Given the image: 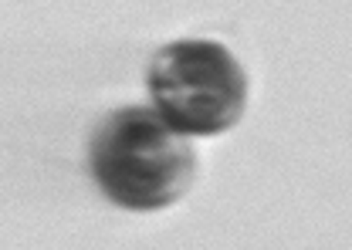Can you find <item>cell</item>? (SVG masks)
Instances as JSON below:
<instances>
[{
    "instance_id": "1",
    "label": "cell",
    "mask_w": 352,
    "mask_h": 250,
    "mask_svg": "<svg viewBox=\"0 0 352 250\" xmlns=\"http://www.w3.org/2000/svg\"><path fill=\"white\" fill-rule=\"evenodd\" d=\"M88 169L109 203L122 209H163L176 203L193 176L197 152L156 109L109 112L88 149Z\"/></svg>"
},
{
    "instance_id": "2",
    "label": "cell",
    "mask_w": 352,
    "mask_h": 250,
    "mask_svg": "<svg viewBox=\"0 0 352 250\" xmlns=\"http://www.w3.org/2000/svg\"><path fill=\"white\" fill-rule=\"evenodd\" d=\"M153 109L183 135H220L241 122L248 75L230 47L207 38L163 44L146 71Z\"/></svg>"
}]
</instances>
